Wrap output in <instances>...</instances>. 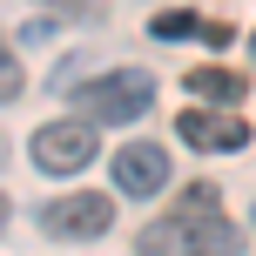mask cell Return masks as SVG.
Masks as SVG:
<instances>
[{"label": "cell", "mask_w": 256, "mask_h": 256, "mask_svg": "<svg viewBox=\"0 0 256 256\" xmlns=\"http://www.w3.org/2000/svg\"><path fill=\"white\" fill-rule=\"evenodd\" d=\"M243 236L222 216H196V209H168L162 222L142 230V256H236Z\"/></svg>", "instance_id": "cell-1"}, {"label": "cell", "mask_w": 256, "mask_h": 256, "mask_svg": "<svg viewBox=\"0 0 256 256\" xmlns=\"http://www.w3.org/2000/svg\"><path fill=\"white\" fill-rule=\"evenodd\" d=\"M74 102H81V122H94V128H102V122H135V115H148L155 81L142 74V68H115V74L88 81Z\"/></svg>", "instance_id": "cell-2"}, {"label": "cell", "mask_w": 256, "mask_h": 256, "mask_svg": "<svg viewBox=\"0 0 256 256\" xmlns=\"http://www.w3.org/2000/svg\"><path fill=\"white\" fill-rule=\"evenodd\" d=\"M34 168L40 176H81V168L94 162V122H81V115H68V122H48V128H34Z\"/></svg>", "instance_id": "cell-3"}, {"label": "cell", "mask_w": 256, "mask_h": 256, "mask_svg": "<svg viewBox=\"0 0 256 256\" xmlns=\"http://www.w3.org/2000/svg\"><path fill=\"white\" fill-rule=\"evenodd\" d=\"M108 222H115L108 196H61V202L40 209V230L61 236V243H94V236H108Z\"/></svg>", "instance_id": "cell-4"}, {"label": "cell", "mask_w": 256, "mask_h": 256, "mask_svg": "<svg viewBox=\"0 0 256 256\" xmlns=\"http://www.w3.org/2000/svg\"><path fill=\"white\" fill-rule=\"evenodd\" d=\"M115 189H122V196H155V189H168V155L155 148V142H128V148L115 155Z\"/></svg>", "instance_id": "cell-5"}, {"label": "cell", "mask_w": 256, "mask_h": 256, "mask_svg": "<svg viewBox=\"0 0 256 256\" xmlns=\"http://www.w3.org/2000/svg\"><path fill=\"white\" fill-rule=\"evenodd\" d=\"M176 135L189 142V148H243V142H250V122L243 115H209V108H196V115L176 122Z\"/></svg>", "instance_id": "cell-6"}, {"label": "cell", "mask_w": 256, "mask_h": 256, "mask_svg": "<svg viewBox=\"0 0 256 256\" xmlns=\"http://www.w3.org/2000/svg\"><path fill=\"white\" fill-rule=\"evenodd\" d=\"M250 81L236 74V68H189V94L196 102H243Z\"/></svg>", "instance_id": "cell-7"}, {"label": "cell", "mask_w": 256, "mask_h": 256, "mask_svg": "<svg viewBox=\"0 0 256 256\" xmlns=\"http://www.w3.org/2000/svg\"><path fill=\"white\" fill-rule=\"evenodd\" d=\"M189 34H202V40H230V27L202 20V14H162V20H155V40H189Z\"/></svg>", "instance_id": "cell-8"}, {"label": "cell", "mask_w": 256, "mask_h": 256, "mask_svg": "<svg viewBox=\"0 0 256 256\" xmlns=\"http://www.w3.org/2000/svg\"><path fill=\"white\" fill-rule=\"evenodd\" d=\"M20 94V61H14V48L0 40V102H14Z\"/></svg>", "instance_id": "cell-9"}, {"label": "cell", "mask_w": 256, "mask_h": 256, "mask_svg": "<svg viewBox=\"0 0 256 256\" xmlns=\"http://www.w3.org/2000/svg\"><path fill=\"white\" fill-rule=\"evenodd\" d=\"M0 230H7V196H0Z\"/></svg>", "instance_id": "cell-10"}, {"label": "cell", "mask_w": 256, "mask_h": 256, "mask_svg": "<svg viewBox=\"0 0 256 256\" xmlns=\"http://www.w3.org/2000/svg\"><path fill=\"white\" fill-rule=\"evenodd\" d=\"M250 54H256V34H250Z\"/></svg>", "instance_id": "cell-11"}]
</instances>
